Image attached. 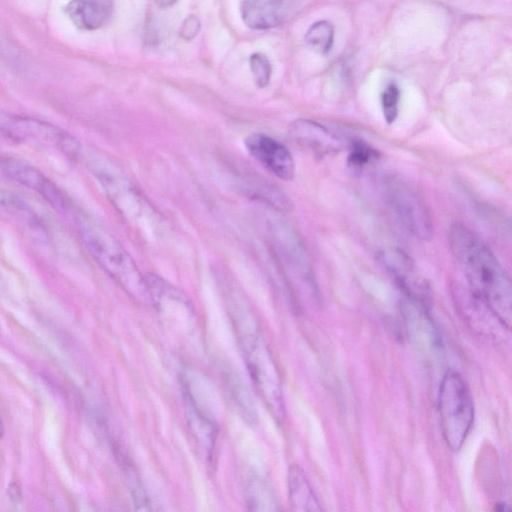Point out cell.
<instances>
[{"mask_svg":"<svg viewBox=\"0 0 512 512\" xmlns=\"http://www.w3.org/2000/svg\"><path fill=\"white\" fill-rule=\"evenodd\" d=\"M249 65L257 87H267L272 74L269 58L262 52H255L249 58Z\"/></svg>","mask_w":512,"mask_h":512,"instance_id":"22","label":"cell"},{"mask_svg":"<svg viewBox=\"0 0 512 512\" xmlns=\"http://www.w3.org/2000/svg\"><path fill=\"white\" fill-rule=\"evenodd\" d=\"M183 395L189 429L198 444L205 450L206 456L211 458L217 436L216 424L185 388H183Z\"/></svg>","mask_w":512,"mask_h":512,"instance_id":"13","label":"cell"},{"mask_svg":"<svg viewBox=\"0 0 512 512\" xmlns=\"http://www.w3.org/2000/svg\"><path fill=\"white\" fill-rule=\"evenodd\" d=\"M246 505L250 511L279 510L276 495L270 484L263 477L252 475L246 486Z\"/></svg>","mask_w":512,"mask_h":512,"instance_id":"16","label":"cell"},{"mask_svg":"<svg viewBox=\"0 0 512 512\" xmlns=\"http://www.w3.org/2000/svg\"><path fill=\"white\" fill-rule=\"evenodd\" d=\"M304 39L310 49L320 55H325L333 45L334 26L326 20L317 21L307 30Z\"/></svg>","mask_w":512,"mask_h":512,"instance_id":"17","label":"cell"},{"mask_svg":"<svg viewBox=\"0 0 512 512\" xmlns=\"http://www.w3.org/2000/svg\"><path fill=\"white\" fill-rule=\"evenodd\" d=\"M90 165L108 198L127 220L139 226L146 225L143 220H157L151 206L125 175L105 161L91 159Z\"/></svg>","mask_w":512,"mask_h":512,"instance_id":"7","label":"cell"},{"mask_svg":"<svg viewBox=\"0 0 512 512\" xmlns=\"http://www.w3.org/2000/svg\"><path fill=\"white\" fill-rule=\"evenodd\" d=\"M75 222L84 246L99 266L135 300L151 303L145 277L118 240L86 215L75 214Z\"/></svg>","mask_w":512,"mask_h":512,"instance_id":"2","label":"cell"},{"mask_svg":"<svg viewBox=\"0 0 512 512\" xmlns=\"http://www.w3.org/2000/svg\"><path fill=\"white\" fill-rule=\"evenodd\" d=\"M154 2L159 8L166 9L172 7L177 0H154Z\"/></svg>","mask_w":512,"mask_h":512,"instance_id":"24","label":"cell"},{"mask_svg":"<svg viewBox=\"0 0 512 512\" xmlns=\"http://www.w3.org/2000/svg\"><path fill=\"white\" fill-rule=\"evenodd\" d=\"M289 134L300 146L319 156L337 153L346 145L345 139L338 134L309 119H297L291 123Z\"/></svg>","mask_w":512,"mask_h":512,"instance_id":"10","label":"cell"},{"mask_svg":"<svg viewBox=\"0 0 512 512\" xmlns=\"http://www.w3.org/2000/svg\"><path fill=\"white\" fill-rule=\"evenodd\" d=\"M249 154L276 177L290 181L295 162L288 148L264 133H251L244 140Z\"/></svg>","mask_w":512,"mask_h":512,"instance_id":"9","label":"cell"},{"mask_svg":"<svg viewBox=\"0 0 512 512\" xmlns=\"http://www.w3.org/2000/svg\"><path fill=\"white\" fill-rule=\"evenodd\" d=\"M0 170L9 178L33 190L61 213L71 210L68 197L35 167L13 158H0Z\"/></svg>","mask_w":512,"mask_h":512,"instance_id":"8","label":"cell"},{"mask_svg":"<svg viewBox=\"0 0 512 512\" xmlns=\"http://www.w3.org/2000/svg\"><path fill=\"white\" fill-rule=\"evenodd\" d=\"M378 156V152L363 140H352L349 143L348 164L354 168H362Z\"/></svg>","mask_w":512,"mask_h":512,"instance_id":"21","label":"cell"},{"mask_svg":"<svg viewBox=\"0 0 512 512\" xmlns=\"http://www.w3.org/2000/svg\"><path fill=\"white\" fill-rule=\"evenodd\" d=\"M0 212L36 223V216L28 203L17 194L0 189Z\"/></svg>","mask_w":512,"mask_h":512,"instance_id":"19","label":"cell"},{"mask_svg":"<svg viewBox=\"0 0 512 512\" xmlns=\"http://www.w3.org/2000/svg\"><path fill=\"white\" fill-rule=\"evenodd\" d=\"M0 134L15 141L54 148L73 159L80 158L81 146L70 134L46 121L0 109Z\"/></svg>","mask_w":512,"mask_h":512,"instance_id":"6","label":"cell"},{"mask_svg":"<svg viewBox=\"0 0 512 512\" xmlns=\"http://www.w3.org/2000/svg\"><path fill=\"white\" fill-rule=\"evenodd\" d=\"M239 187L245 195L263 201L281 212L293 210V202L288 195L273 184L249 178L240 180Z\"/></svg>","mask_w":512,"mask_h":512,"instance_id":"15","label":"cell"},{"mask_svg":"<svg viewBox=\"0 0 512 512\" xmlns=\"http://www.w3.org/2000/svg\"><path fill=\"white\" fill-rule=\"evenodd\" d=\"M296 0H240L243 22L253 30H267L282 24Z\"/></svg>","mask_w":512,"mask_h":512,"instance_id":"11","label":"cell"},{"mask_svg":"<svg viewBox=\"0 0 512 512\" xmlns=\"http://www.w3.org/2000/svg\"><path fill=\"white\" fill-rule=\"evenodd\" d=\"M288 498L294 511L318 512V501L304 471L298 465H292L288 472Z\"/></svg>","mask_w":512,"mask_h":512,"instance_id":"14","label":"cell"},{"mask_svg":"<svg viewBox=\"0 0 512 512\" xmlns=\"http://www.w3.org/2000/svg\"><path fill=\"white\" fill-rule=\"evenodd\" d=\"M384 194L390 210L407 232L421 241H429L433 237L430 210L413 184L391 176L384 183Z\"/></svg>","mask_w":512,"mask_h":512,"instance_id":"5","label":"cell"},{"mask_svg":"<svg viewBox=\"0 0 512 512\" xmlns=\"http://www.w3.org/2000/svg\"><path fill=\"white\" fill-rule=\"evenodd\" d=\"M401 92L395 82H390L381 94V106L383 117L387 124H392L396 120L399 112Z\"/></svg>","mask_w":512,"mask_h":512,"instance_id":"20","label":"cell"},{"mask_svg":"<svg viewBox=\"0 0 512 512\" xmlns=\"http://www.w3.org/2000/svg\"><path fill=\"white\" fill-rule=\"evenodd\" d=\"M438 409L443 438L451 450L457 451L469 434L474 419L469 387L458 372L448 371L443 376Z\"/></svg>","mask_w":512,"mask_h":512,"instance_id":"4","label":"cell"},{"mask_svg":"<svg viewBox=\"0 0 512 512\" xmlns=\"http://www.w3.org/2000/svg\"><path fill=\"white\" fill-rule=\"evenodd\" d=\"M227 385L229 386L230 393L235 401L241 414L248 422H254L257 417L256 406L249 390L243 385L239 378L234 374H227Z\"/></svg>","mask_w":512,"mask_h":512,"instance_id":"18","label":"cell"},{"mask_svg":"<svg viewBox=\"0 0 512 512\" xmlns=\"http://www.w3.org/2000/svg\"><path fill=\"white\" fill-rule=\"evenodd\" d=\"M113 12V0H70L65 13L72 23L84 31L105 25Z\"/></svg>","mask_w":512,"mask_h":512,"instance_id":"12","label":"cell"},{"mask_svg":"<svg viewBox=\"0 0 512 512\" xmlns=\"http://www.w3.org/2000/svg\"><path fill=\"white\" fill-rule=\"evenodd\" d=\"M201 23L197 16L189 15L180 27V37L184 40H192L200 31Z\"/></svg>","mask_w":512,"mask_h":512,"instance_id":"23","label":"cell"},{"mask_svg":"<svg viewBox=\"0 0 512 512\" xmlns=\"http://www.w3.org/2000/svg\"><path fill=\"white\" fill-rule=\"evenodd\" d=\"M448 241L470 291L490 309L502 327L509 330L512 288L505 269L485 242L463 223L450 225Z\"/></svg>","mask_w":512,"mask_h":512,"instance_id":"1","label":"cell"},{"mask_svg":"<svg viewBox=\"0 0 512 512\" xmlns=\"http://www.w3.org/2000/svg\"><path fill=\"white\" fill-rule=\"evenodd\" d=\"M3 433H4L3 423H2V419H1V415H0V438H2Z\"/></svg>","mask_w":512,"mask_h":512,"instance_id":"25","label":"cell"},{"mask_svg":"<svg viewBox=\"0 0 512 512\" xmlns=\"http://www.w3.org/2000/svg\"><path fill=\"white\" fill-rule=\"evenodd\" d=\"M236 330L248 372L262 401L274 419H285V403L280 374L269 346L252 316H236Z\"/></svg>","mask_w":512,"mask_h":512,"instance_id":"3","label":"cell"}]
</instances>
